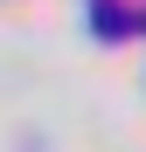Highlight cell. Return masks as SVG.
I'll return each mask as SVG.
<instances>
[{
    "mask_svg": "<svg viewBox=\"0 0 146 152\" xmlns=\"http://www.w3.org/2000/svg\"><path fill=\"white\" fill-rule=\"evenodd\" d=\"M139 21L125 14V0H90V35L97 42H118V35H132Z\"/></svg>",
    "mask_w": 146,
    "mask_h": 152,
    "instance_id": "1",
    "label": "cell"
}]
</instances>
